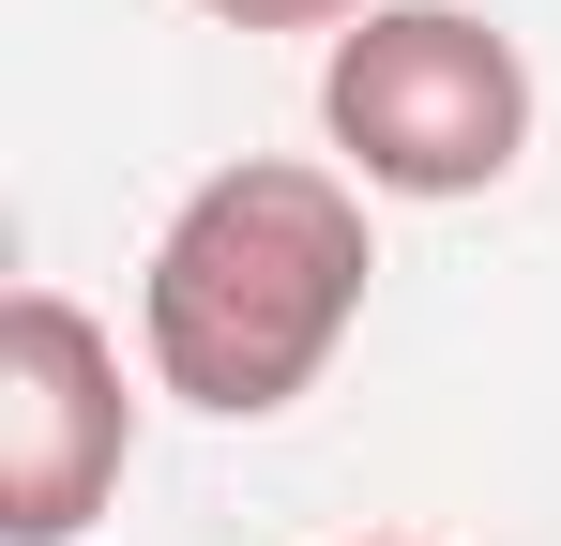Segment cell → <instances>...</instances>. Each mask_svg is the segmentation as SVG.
Masks as SVG:
<instances>
[{"label": "cell", "instance_id": "6da1fadb", "mask_svg": "<svg viewBox=\"0 0 561 546\" xmlns=\"http://www.w3.org/2000/svg\"><path fill=\"white\" fill-rule=\"evenodd\" d=\"M365 273H379L365 259V182L304 168V152H243V168H213L168 213V243L137 273L152 379L183 410H213V425H259V410H288L350 350Z\"/></svg>", "mask_w": 561, "mask_h": 546}, {"label": "cell", "instance_id": "7a4b0ae2", "mask_svg": "<svg viewBox=\"0 0 561 546\" xmlns=\"http://www.w3.org/2000/svg\"><path fill=\"white\" fill-rule=\"evenodd\" d=\"M319 122L379 197H485L531 152V61L456 0H379L319 61Z\"/></svg>", "mask_w": 561, "mask_h": 546}, {"label": "cell", "instance_id": "3957f363", "mask_svg": "<svg viewBox=\"0 0 561 546\" xmlns=\"http://www.w3.org/2000/svg\"><path fill=\"white\" fill-rule=\"evenodd\" d=\"M137 455L122 350L92 334L77 288H15L0 304V546H77Z\"/></svg>", "mask_w": 561, "mask_h": 546}, {"label": "cell", "instance_id": "277c9868", "mask_svg": "<svg viewBox=\"0 0 561 546\" xmlns=\"http://www.w3.org/2000/svg\"><path fill=\"white\" fill-rule=\"evenodd\" d=\"M197 15H228V31H334V15H379V0H197Z\"/></svg>", "mask_w": 561, "mask_h": 546}, {"label": "cell", "instance_id": "5b68a950", "mask_svg": "<svg viewBox=\"0 0 561 546\" xmlns=\"http://www.w3.org/2000/svg\"><path fill=\"white\" fill-rule=\"evenodd\" d=\"M365 546H410V532H365Z\"/></svg>", "mask_w": 561, "mask_h": 546}]
</instances>
